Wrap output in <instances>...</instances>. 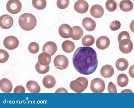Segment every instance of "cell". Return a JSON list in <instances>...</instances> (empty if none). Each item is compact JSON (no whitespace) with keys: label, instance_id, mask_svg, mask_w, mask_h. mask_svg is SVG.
Wrapping results in <instances>:
<instances>
[{"label":"cell","instance_id":"6da1fadb","mask_svg":"<svg viewBox=\"0 0 134 108\" xmlns=\"http://www.w3.org/2000/svg\"><path fill=\"white\" fill-rule=\"evenodd\" d=\"M72 63L75 69L79 73L90 75L95 71L97 67L96 52L91 47H79L74 54Z\"/></svg>","mask_w":134,"mask_h":108},{"label":"cell","instance_id":"7a4b0ae2","mask_svg":"<svg viewBox=\"0 0 134 108\" xmlns=\"http://www.w3.org/2000/svg\"><path fill=\"white\" fill-rule=\"evenodd\" d=\"M19 25L23 30L29 31L35 27L37 20L35 16L29 13H24L21 15L18 20Z\"/></svg>","mask_w":134,"mask_h":108},{"label":"cell","instance_id":"3957f363","mask_svg":"<svg viewBox=\"0 0 134 108\" xmlns=\"http://www.w3.org/2000/svg\"><path fill=\"white\" fill-rule=\"evenodd\" d=\"M88 85V81L86 78L80 77L75 80L71 81L70 84L69 86L70 89L74 92L80 93L86 89Z\"/></svg>","mask_w":134,"mask_h":108},{"label":"cell","instance_id":"277c9868","mask_svg":"<svg viewBox=\"0 0 134 108\" xmlns=\"http://www.w3.org/2000/svg\"><path fill=\"white\" fill-rule=\"evenodd\" d=\"M105 84L104 81L99 78H95L91 81L90 85L91 90L94 93H102L105 90Z\"/></svg>","mask_w":134,"mask_h":108},{"label":"cell","instance_id":"5b68a950","mask_svg":"<svg viewBox=\"0 0 134 108\" xmlns=\"http://www.w3.org/2000/svg\"><path fill=\"white\" fill-rule=\"evenodd\" d=\"M54 66L58 69L63 70L66 69L69 64V61L67 57L62 55L56 56L53 60Z\"/></svg>","mask_w":134,"mask_h":108},{"label":"cell","instance_id":"8992f818","mask_svg":"<svg viewBox=\"0 0 134 108\" xmlns=\"http://www.w3.org/2000/svg\"><path fill=\"white\" fill-rule=\"evenodd\" d=\"M6 8L8 12L12 14H15L20 11L22 5L19 0H9L7 3Z\"/></svg>","mask_w":134,"mask_h":108},{"label":"cell","instance_id":"52a82bcc","mask_svg":"<svg viewBox=\"0 0 134 108\" xmlns=\"http://www.w3.org/2000/svg\"><path fill=\"white\" fill-rule=\"evenodd\" d=\"M3 44L4 47L9 50L16 49L19 45V41L16 37L12 36H8L4 40Z\"/></svg>","mask_w":134,"mask_h":108},{"label":"cell","instance_id":"ba28073f","mask_svg":"<svg viewBox=\"0 0 134 108\" xmlns=\"http://www.w3.org/2000/svg\"><path fill=\"white\" fill-rule=\"evenodd\" d=\"M119 48L120 51L124 54H128L132 51L133 45L130 39H126L121 41L119 43Z\"/></svg>","mask_w":134,"mask_h":108},{"label":"cell","instance_id":"9c48e42d","mask_svg":"<svg viewBox=\"0 0 134 108\" xmlns=\"http://www.w3.org/2000/svg\"><path fill=\"white\" fill-rule=\"evenodd\" d=\"M58 32L60 36L64 38L71 37L73 33L72 29L69 25L63 24L60 25L58 29Z\"/></svg>","mask_w":134,"mask_h":108},{"label":"cell","instance_id":"30bf717a","mask_svg":"<svg viewBox=\"0 0 134 108\" xmlns=\"http://www.w3.org/2000/svg\"><path fill=\"white\" fill-rule=\"evenodd\" d=\"M13 20L10 15L4 14L0 18V26L3 29H7L10 28L13 24Z\"/></svg>","mask_w":134,"mask_h":108},{"label":"cell","instance_id":"8fae6325","mask_svg":"<svg viewBox=\"0 0 134 108\" xmlns=\"http://www.w3.org/2000/svg\"><path fill=\"white\" fill-rule=\"evenodd\" d=\"M89 5L88 3L84 0H79L76 1L74 5V8L78 13L83 14L88 10Z\"/></svg>","mask_w":134,"mask_h":108},{"label":"cell","instance_id":"7c38bea8","mask_svg":"<svg viewBox=\"0 0 134 108\" xmlns=\"http://www.w3.org/2000/svg\"><path fill=\"white\" fill-rule=\"evenodd\" d=\"M96 46L98 49L103 50L107 49L109 46L110 41L109 38L105 36H101L97 39Z\"/></svg>","mask_w":134,"mask_h":108},{"label":"cell","instance_id":"4fadbf2b","mask_svg":"<svg viewBox=\"0 0 134 108\" xmlns=\"http://www.w3.org/2000/svg\"><path fill=\"white\" fill-rule=\"evenodd\" d=\"M90 13L91 15L96 18L101 17L103 15L104 10L102 7L99 4L92 5L90 9Z\"/></svg>","mask_w":134,"mask_h":108},{"label":"cell","instance_id":"5bb4252c","mask_svg":"<svg viewBox=\"0 0 134 108\" xmlns=\"http://www.w3.org/2000/svg\"><path fill=\"white\" fill-rule=\"evenodd\" d=\"M57 50L56 44L52 41H48L46 43L42 48V52H47L51 56L54 55Z\"/></svg>","mask_w":134,"mask_h":108},{"label":"cell","instance_id":"9a60e30c","mask_svg":"<svg viewBox=\"0 0 134 108\" xmlns=\"http://www.w3.org/2000/svg\"><path fill=\"white\" fill-rule=\"evenodd\" d=\"M82 25L84 28L88 31H93L96 27V23L95 21L89 17H86L83 19Z\"/></svg>","mask_w":134,"mask_h":108},{"label":"cell","instance_id":"2e32d148","mask_svg":"<svg viewBox=\"0 0 134 108\" xmlns=\"http://www.w3.org/2000/svg\"><path fill=\"white\" fill-rule=\"evenodd\" d=\"M114 73L113 67L109 65H106L103 66L100 70L101 76L105 78H108L112 77Z\"/></svg>","mask_w":134,"mask_h":108},{"label":"cell","instance_id":"e0dca14e","mask_svg":"<svg viewBox=\"0 0 134 108\" xmlns=\"http://www.w3.org/2000/svg\"><path fill=\"white\" fill-rule=\"evenodd\" d=\"M0 88L3 92L9 93L11 92L12 91L13 85L9 80L4 78L0 80Z\"/></svg>","mask_w":134,"mask_h":108},{"label":"cell","instance_id":"ac0fdd59","mask_svg":"<svg viewBox=\"0 0 134 108\" xmlns=\"http://www.w3.org/2000/svg\"><path fill=\"white\" fill-rule=\"evenodd\" d=\"M51 56L49 53L46 52H43L38 56V62L40 64L43 66L49 65L51 61Z\"/></svg>","mask_w":134,"mask_h":108},{"label":"cell","instance_id":"d6986e66","mask_svg":"<svg viewBox=\"0 0 134 108\" xmlns=\"http://www.w3.org/2000/svg\"><path fill=\"white\" fill-rule=\"evenodd\" d=\"M42 82L44 87L48 89L53 87L56 84L55 79L51 75H48L44 77L43 78Z\"/></svg>","mask_w":134,"mask_h":108},{"label":"cell","instance_id":"ffe728a7","mask_svg":"<svg viewBox=\"0 0 134 108\" xmlns=\"http://www.w3.org/2000/svg\"><path fill=\"white\" fill-rule=\"evenodd\" d=\"M120 9L124 12L131 11L133 7V5L132 2L130 0H122L119 3Z\"/></svg>","mask_w":134,"mask_h":108},{"label":"cell","instance_id":"44dd1931","mask_svg":"<svg viewBox=\"0 0 134 108\" xmlns=\"http://www.w3.org/2000/svg\"><path fill=\"white\" fill-rule=\"evenodd\" d=\"M26 87L31 93H38L41 90L40 87L38 83L34 81L30 80L26 83Z\"/></svg>","mask_w":134,"mask_h":108},{"label":"cell","instance_id":"7402d4cb","mask_svg":"<svg viewBox=\"0 0 134 108\" xmlns=\"http://www.w3.org/2000/svg\"><path fill=\"white\" fill-rule=\"evenodd\" d=\"M62 48L64 52L69 53L72 52L74 51L75 48V45L72 41L67 40L62 43Z\"/></svg>","mask_w":134,"mask_h":108},{"label":"cell","instance_id":"603a6c76","mask_svg":"<svg viewBox=\"0 0 134 108\" xmlns=\"http://www.w3.org/2000/svg\"><path fill=\"white\" fill-rule=\"evenodd\" d=\"M72 28L73 33L71 38L75 40H78L81 39L83 35V31L82 29L78 26H74Z\"/></svg>","mask_w":134,"mask_h":108},{"label":"cell","instance_id":"cb8c5ba5","mask_svg":"<svg viewBox=\"0 0 134 108\" xmlns=\"http://www.w3.org/2000/svg\"><path fill=\"white\" fill-rule=\"evenodd\" d=\"M129 66L128 61L125 59L120 58L118 59L115 63L116 69L120 71H124Z\"/></svg>","mask_w":134,"mask_h":108},{"label":"cell","instance_id":"d4e9b609","mask_svg":"<svg viewBox=\"0 0 134 108\" xmlns=\"http://www.w3.org/2000/svg\"><path fill=\"white\" fill-rule=\"evenodd\" d=\"M129 81V79L127 76L123 73L119 74L117 79L118 85L121 87L126 86L128 83Z\"/></svg>","mask_w":134,"mask_h":108},{"label":"cell","instance_id":"484cf974","mask_svg":"<svg viewBox=\"0 0 134 108\" xmlns=\"http://www.w3.org/2000/svg\"><path fill=\"white\" fill-rule=\"evenodd\" d=\"M94 42L95 39L93 36L91 35H87L83 38L81 43L83 46L89 47L92 45Z\"/></svg>","mask_w":134,"mask_h":108},{"label":"cell","instance_id":"4316f807","mask_svg":"<svg viewBox=\"0 0 134 108\" xmlns=\"http://www.w3.org/2000/svg\"><path fill=\"white\" fill-rule=\"evenodd\" d=\"M32 3L35 8L39 10L44 9L47 5L46 0H32Z\"/></svg>","mask_w":134,"mask_h":108},{"label":"cell","instance_id":"83f0119b","mask_svg":"<svg viewBox=\"0 0 134 108\" xmlns=\"http://www.w3.org/2000/svg\"><path fill=\"white\" fill-rule=\"evenodd\" d=\"M35 69L37 72L40 74H44L48 72L49 70V65L44 66L37 62L35 66Z\"/></svg>","mask_w":134,"mask_h":108},{"label":"cell","instance_id":"f1b7e54d","mask_svg":"<svg viewBox=\"0 0 134 108\" xmlns=\"http://www.w3.org/2000/svg\"><path fill=\"white\" fill-rule=\"evenodd\" d=\"M106 9L109 12L115 11L117 8V4L114 0H108L105 3Z\"/></svg>","mask_w":134,"mask_h":108},{"label":"cell","instance_id":"f546056e","mask_svg":"<svg viewBox=\"0 0 134 108\" xmlns=\"http://www.w3.org/2000/svg\"><path fill=\"white\" fill-rule=\"evenodd\" d=\"M28 49L30 53L32 54H35L38 52L39 50V45L37 43L32 42L29 44Z\"/></svg>","mask_w":134,"mask_h":108},{"label":"cell","instance_id":"4dcf8cb0","mask_svg":"<svg viewBox=\"0 0 134 108\" xmlns=\"http://www.w3.org/2000/svg\"><path fill=\"white\" fill-rule=\"evenodd\" d=\"M69 0H57V5L58 7L61 9L67 8L69 4Z\"/></svg>","mask_w":134,"mask_h":108},{"label":"cell","instance_id":"1f68e13d","mask_svg":"<svg viewBox=\"0 0 134 108\" xmlns=\"http://www.w3.org/2000/svg\"><path fill=\"white\" fill-rule=\"evenodd\" d=\"M9 55L5 50L0 49V63H3L5 62L8 60Z\"/></svg>","mask_w":134,"mask_h":108},{"label":"cell","instance_id":"d6a6232c","mask_svg":"<svg viewBox=\"0 0 134 108\" xmlns=\"http://www.w3.org/2000/svg\"><path fill=\"white\" fill-rule=\"evenodd\" d=\"M130 36L129 33L126 31L120 32L118 35V40L119 43L121 40L126 39H130Z\"/></svg>","mask_w":134,"mask_h":108},{"label":"cell","instance_id":"836d02e7","mask_svg":"<svg viewBox=\"0 0 134 108\" xmlns=\"http://www.w3.org/2000/svg\"><path fill=\"white\" fill-rule=\"evenodd\" d=\"M121 26V23L119 21L117 20H115L110 23L109 27L111 30L115 31L119 29Z\"/></svg>","mask_w":134,"mask_h":108},{"label":"cell","instance_id":"e575fe53","mask_svg":"<svg viewBox=\"0 0 134 108\" xmlns=\"http://www.w3.org/2000/svg\"><path fill=\"white\" fill-rule=\"evenodd\" d=\"M108 91L109 93H117V90L115 86L111 82L108 84Z\"/></svg>","mask_w":134,"mask_h":108},{"label":"cell","instance_id":"d590c367","mask_svg":"<svg viewBox=\"0 0 134 108\" xmlns=\"http://www.w3.org/2000/svg\"><path fill=\"white\" fill-rule=\"evenodd\" d=\"M14 93H25V90L24 88L22 86H18L14 88Z\"/></svg>","mask_w":134,"mask_h":108},{"label":"cell","instance_id":"8d00e7d4","mask_svg":"<svg viewBox=\"0 0 134 108\" xmlns=\"http://www.w3.org/2000/svg\"><path fill=\"white\" fill-rule=\"evenodd\" d=\"M129 74L131 78H134V65L131 66L129 68Z\"/></svg>","mask_w":134,"mask_h":108},{"label":"cell","instance_id":"74e56055","mask_svg":"<svg viewBox=\"0 0 134 108\" xmlns=\"http://www.w3.org/2000/svg\"><path fill=\"white\" fill-rule=\"evenodd\" d=\"M55 93H68L67 90L65 88H60L58 89L55 91Z\"/></svg>","mask_w":134,"mask_h":108},{"label":"cell","instance_id":"f35d334b","mask_svg":"<svg viewBox=\"0 0 134 108\" xmlns=\"http://www.w3.org/2000/svg\"><path fill=\"white\" fill-rule=\"evenodd\" d=\"M130 28L131 30L134 33V20H132L130 22Z\"/></svg>","mask_w":134,"mask_h":108},{"label":"cell","instance_id":"ab89813d","mask_svg":"<svg viewBox=\"0 0 134 108\" xmlns=\"http://www.w3.org/2000/svg\"><path fill=\"white\" fill-rule=\"evenodd\" d=\"M121 93H133V92L132 91H131L129 89H126L124 90H122L121 92Z\"/></svg>","mask_w":134,"mask_h":108},{"label":"cell","instance_id":"60d3db41","mask_svg":"<svg viewBox=\"0 0 134 108\" xmlns=\"http://www.w3.org/2000/svg\"><path fill=\"white\" fill-rule=\"evenodd\" d=\"M133 1H134V0H133Z\"/></svg>","mask_w":134,"mask_h":108}]
</instances>
